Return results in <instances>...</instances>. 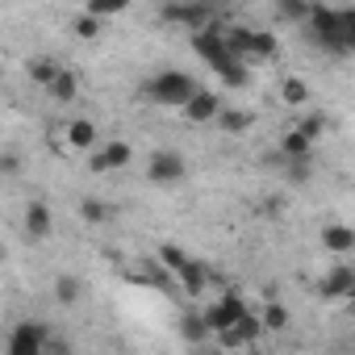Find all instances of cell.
<instances>
[{"mask_svg": "<svg viewBox=\"0 0 355 355\" xmlns=\"http://www.w3.org/2000/svg\"><path fill=\"white\" fill-rule=\"evenodd\" d=\"M251 121H255V117H251L247 109H222V113H218V125H222L226 134H247Z\"/></svg>", "mask_w": 355, "mask_h": 355, "instance_id": "21", "label": "cell"}, {"mask_svg": "<svg viewBox=\"0 0 355 355\" xmlns=\"http://www.w3.org/2000/svg\"><path fill=\"white\" fill-rule=\"evenodd\" d=\"M184 171H189V167H184V155H180V150H155V155L146 159V180H150V184H163V189H167V184H180Z\"/></svg>", "mask_w": 355, "mask_h": 355, "instance_id": "5", "label": "cell"}, {"mask_svg": "<svg viewBox=\"0 0 355 355\" xmlns=\"http://www.w3.org/2000/svg\"><path fill=\"white\" fill-rule=\"evenodd\" d=\"M180 334H184L189 343H205V338L214 334V326H209L205 313H184V318H180Z\"/></svg>", "mask_w": 355, "mask_h": 355, "instance_id": "17", "label": "cell"}, {"mask_svg": "<svg viewBox=\"0 0 355 355\" xmlns=\"http://www.w3.org/2000/svg\"><path fill=\"white\" fill-rule=\"evenodd\" d=\"M71 30H76V38H84V42H92V38H101L105 34V17H96L92 9H84L76 21H71Z\"/></svg>", "mask_w": 355, "mask_h": 355, "instance_id": "18", "label": "cell"}, {"mask_svg": "<svg viewBox=\"0 0 355 355\" xmlns=\"http://www.w3.org/2000/svg\"><path fill=\"white\" fill-rule=\"evenodd\" d=\"M218 113H222V105H218V96L205 92V88H197V96L184 105V117H189L193 125H201V121H218Z\"/></svg>", "mask_w": 355, "mask_h": 355, "instance_id": "9", "label": "cell"}, {"mask_svg": "<svg viewBox=\"0 0 355 355\" xmlns=\"http://www.w3.org/2000/svg\"><path fill=\"white\" fill-rule=\"evenodd\" d=\"M214 338H218V347H226V351H239V347H251V338L243 334V326H239V322H234V326H226V330H218Z\"/></svg>", "mask_w": 355, "mask_h": 355, "instance_id": "30", "label": "cell"}, {"mask_svg": "<svg viewBox=\"0 0 355 355\" xmlns=\"http://www.w3.org/2000/svg\"><path fill=\"white\" fill-rule=\"evenodd\" d=\"M55 301L59 305H76L80 301V280L76 276H59L55 280Z\"/></svg>", "mask_w": 355, "mask_h": 355, "instance_id": "28", "label": "cell"}, {"mask_svg": "<svg viewBox=\"0 0 355 355\" xmlns=\"http://www.w3.org/2000/svg\"><path fill=\"white\" fill-rule=\"evenodd\" d=\"M276 13H280L284 21H309L313 0H276Z\"/></svg>", "mask_w": 355, "mask_h": 355, "instance_id": "24", "label": "cell"}, {"mask_svg": "<svg viewBox=\"0 0 355 355\" xmlns=\"http://www.w3.org/2000/svg\"><path fill=\"white\" fill-rule=\"evenodd\" d=\"M26 234L30 239H46L51 234V209L42 201H30L26 205Z\"/></svg>", "mask_w": 355, "mask_h": 355, "instance_id": "14", "label": "cell"}, {"mask_svg": "<svg viewBox=\"0 0 355 355\" xmlns=\"http://www.w3.org/2000/svg\"><path fill=\"white\" fill-rule=\"evenodd\" d=\"M322 247H326L330 255H351V251H355V230L330 222V226H322Z\"/></svg>", "mask_w": 355, "mask_h": 355, "instance_id": "11", "label": "cell"}, {"mask_svg": "<svg viewBox=\"0 0 355 355\" xmlns=\"http://www.w3.org/2000/svg\"><path fill=\"white\" fill-rule=\"evenodd\" d=\"M343 21H347V51H355V9H343Z\"/></svg>", "mask_w": 355, "mask_h": 355, "instance_id": "33", "label": "cell"}, {"mask_svg": "<svg viewBox=\"0 0 355 355\" xmlns=\"http://www.w3.org/2000/svg\"><path fill=\"white\" fill-rule=\"evenodd\" d=\"M159 263L171 268V272H180V268L189 263V251H184V247H175V243H163V247H159Z\"/></svg>", "mask_w": 355, "mask_h": 355, "instance_id": "27", "label": "cell"}, {"mask_svg": "<svg viewBox=\"0 0 355 355\" xmlns=\"http://www.w3.org/2000/svg\"><path fill=\"white\" fill-rule=\"evenodd\" d=\"M318 293H322L326 301H338V297H355V268H351V263H334V268L322 276Z\"/></svg>", "mask_w": 355, "mask_h": 355, "instance_id": "8", "label": "cell"}, {"mask_svg": "<svg viewBox=\"0 0 355 355\" xmlns=\"http://www.w3.org/2000/svg\"><path fill=\"white\" fill-rule=\"evenodd\" d=\"M276 51H280L276 34H268V30H255L251 34V59H276Z\"/></svg>", "mask_w": 355, "mask_h": 355, "instance_id": "25", "label": "cell"}, {"mask_svg": "<svg viewBox=\"0 0 355 355\" xmlns=\"http://www.w3.org/2000/svg\"><path fill=\"white\" fill-rule=\"evenodd\" d=\"M251 34L255 30H247V26H226V42L234 51V59H251Z\"/></svg>", "mask_w": 355, "mask_h": 355, "instance_id": "22", "label": "cell"}, {"mask_svg": "<svg viewBox=\"0 0 355 355\" xmlns=\"http://www.w3.org/2000/svg\"><path fill=\"white\" fill-rule=\"evenodd\" d=\"M59 71H63V67H59L55 59H30V80H34L38 88H51Z\"/></svg>", "mask_w": 355, "mask_h": 355, "instance_id": "23", "label": "cell"}, {"mask_svg": "<svg viewBox=\"0 0 355 355\" xmlns=\"http://www.w3.org/2000/svg\"><path fill=\"white\" fill-rule=\"evenodd\" d=\"M280 101H284V105H293V109H301V105L309 101V84H305L301 76H288V80L280 84Z\"/></svg>", "mask_w": 355, "mask_h": 355, "instance_id": "20", "label": "cell"}, {"mask_svg": "<svg viewBox=\"0 0 355 355\" xmlns=\"http://www.w3.org/2000/svg\"><path fill=\"white\" fill-rule=\"evenodd\" d=\"M263 330H288V309L280 305V301H268V309H263Z\"/></svg>", "mask_w": 355, "mask_h": 355, "instance_id": "29", "label": "cell"}, {"mask_svg": "<svg viewBox=\"0 0 355 355\" xmlns=\"http://www.w3.org/2000/svg\"><path fill=\"white\" fill-rule=\"evenodd\" d=\"M88 171H92V175H105V171H109V163H105V155H101V150H92V159H88Z\"/></svg>", "mask_w": 355, "mask_h": 355, "instance_id": "34", "label": "cell"}, {"mask_svg": "<svg viewBox=\"0 0 355 355\" xmlns=\"http://www.w3.org/2000/svg\"><path fill=\"white\" fill-rule=\"evenodd\" d=\"M88 9H92L96 17H105V21H109V17H117V13H125V9H130V0H88Z\"/></svg>", "mask_w": 355, "mask_h": 355, "instance_id": "32", "label": "cell"}, {"mask_svg": "<svg viewBox=\"0 0 355 355\" xmlns=\"http://www.w3.org/2000/svg\"><path fill=\"white\" fill-rule=\"evenodd\" d=\"M80 218H84L88 226H105V222L113 218V205H109V201H96V197H84V201H80Z\"/></svg>", "mask_w": 355, "mask_h": 355, "instance_id": "19", "label": "cell"}, {"mask_svg": "<svg viewBox=\"0 0 355 355\" xmlns=\"http://www.w3.org/2000/svg\"><path fill=\"white\" fill-rule=\"evenodd\" d=\"M234 5H243V0H234Z\"/></svg>", "mask_w": 355, "mask_h": 355, "instance_id": "36", "label": "cell"}, {"mask_svg": "<svg viewBox=\"0 0 355 355\" xmlns=\"http://www.w3.org/2000/svg\"><path fill=\"white\" fill-rule=\"evenodd\" d=\"M175 276H180V288H184L189 297H201V293H205V284H209V268H205L201 259H189Z\"/></svg>", "mask_w": 355, "mask_h": 355, "instance_id": "12", "label": "cell"}, {"mask_svg": "<svg viewBox=\"0 0 355 355\" xmlns=\"http://www.w3.org/2000/svg\"><path fill=\"white\" fill-rule=\"evenodd\" d=\"M163 21H171V26H189V30L197 34V30L214 26V9L201 5V0H184V5H163Z\"/></svg>", "mask_w": 355, "mask_h": 355, "instance_id": "6", "label": "cell"}, {"mask_svg": "<svg viewBox=\"0 0 355 355\" xmlns=\"http://www.w3.org/2000/svg\"><path fill=\"white\" fill-rule=\"evenodd\" d=\"M193 51L214 67V71H222L230 59H234V51H230V42H226V30L214 21V26H205V30H197L193 34Z\"/></svg>", "mask_w": 355, "mask_h": 355, "instance_id": "3", "label": "cell"}, {"mask_svg": "<svg viewBox=\"0 0 355 355\" xmlns=\"http://www.w3.org/2000/svg\"><path fill=\"white\" fill-rule=\"evenodd\" d=\"M218 76H222L230 88H247V80H251V76H247V67H243V59H230V63H226Z\"/></svg>", "mask_w": 355, "mask_h": 355, "instance_id": "31", "label": "cell"}, {"mask_svg": "<svg viewBox=\"0 0 355 355\" xmlns=\"http://www.w3.org/2000/svg\"><path fill=\"white\" fill-rule=\"evenodd\" d=\"M297 130H301V134H309V138L318 142V138L330 130V117H326V113H301V117H297Z\"/></svg>", "mask_w": 355, "mask_h": 355, "instance_id": "26", "label": "cell"}, {"mask_svg": "<svg viewBox=\"0 0 355 355\" xmlns=\"http://www.w3.org/2000/svg\"><path fill=\"white\" fill-rule=\"evenodd\" d=\"M201 5H209V0H201Z\"/></svg>", "mask_w": 355, "mask_h": 355, "instance_id": "35", "label": "cell"}, {"mask_svg": "<svg viewBox=\"0 0 355 355\" xmlns=\"http://www.w3.org/2000/svg\"><path fill=\"white\" fill-rule=\"evenodd\" d=\"M280 155H284V159H309V155H313V138L293 125V130L280 138Z\"/></svg>", "mask_w": 355, "mask_h": 355, "instance_id": "13", "label": "cell"}, {"mask_svg": "<svg viewBox=\"0 0 355 355\" xmlns=\"http://www.w3.org/2000/svg\"><path fill=\"white\" fill-rule=\"evenodd\" d=\"M197 80L189 76V71H159V76H150L146 84H142V92H146V101H155V105H163V109H184L193 96H197Z\"/></svg>", "mask_w": 355, "mask_h": 355, "instance_id": "1", "label": "cell"}, {"mask_svg": "<svg viewBox=\"0 0 355 355\" xmlns=\"http://www.w3.org/2000/svg\"><path fill=\"white\" fill-rule=\"evenodd\" d=\"M96 150L105 155L109 171H117V167H130V163H134V146H130V142H121V138H113V142H101Z\"/></svg>", "mask_w": 355, "mask_h": 355, "instance_id": "16", "label": "cell"}, {"mask_svg": "<svg viewBox=\"0 0 355 355\" xmlns=\"http://www.w3.org/2000/svg\"><path fill=\"white\" fill-rule=\"evenodd\" d=\"M67 146H71V150H96V146H101L96 121H88V117L67 121Z\"/></svg>", "mask_w": 355, "mask_h": 355, "instance_id": "10", "label": "cell"}, {"mask_svg": "<svg viewBox=\"0 0 355 355\" xmlns=\"http://www.w3.org/2000/svg\"><path fill=\"white\" fill-rule=\"evenodd\" d=\"M201 313L209 318V326H214V334H218V330H226V326H234V322H243V318H247L251 309L243 305V297H239V293H226L222 301H214V305H205Z\"/></svg>", "mask_w": 355, "mask_h": 355, "instance_id": "7", "label": "cell"}, {"mask_svg": "<svg viewBox=\"0 0 355 355\" xmlns=\"http://www.w3.org/2000/svg\"><path fill=\"white\" fill-rule=\"evenodd\" d=\"M309 30H313V38H318L326 51L347 55V21H343V9L313 5V13H309Z\"/></svg>", "mask_w": 355, "mask_h": 355, "instance_id": "2", "label": "cell"}, {"mask_svg": "<svg viewBox=\"0 0 355 355\" xmlns=\"http://www.w3.org/2000/svg\"><path fill=\"white\" fill-rule=\"evenodd\" d=\"M46 92H51V101H59V105H67V101H76V96H80V76L63 67V71L55 76V84H51Z\"/></svg>", "mask_w": 355, "mask_h": 355, "instance_id": "15", "label": "cell"}, {"mask_svg": "<svg viewBox=\"0 0 355 355\" xmlns=\"http://www.w3.org/2000/svg\"><path fill=\"white\" fill-rule=\"evenodd\" d=\"M51 326L46 322H17L9 334V355H46Z\"/></svg>", "mask_w": 355, "mask_h": 355, "instance_id": "4", "label": "cell"}]
</instances>
